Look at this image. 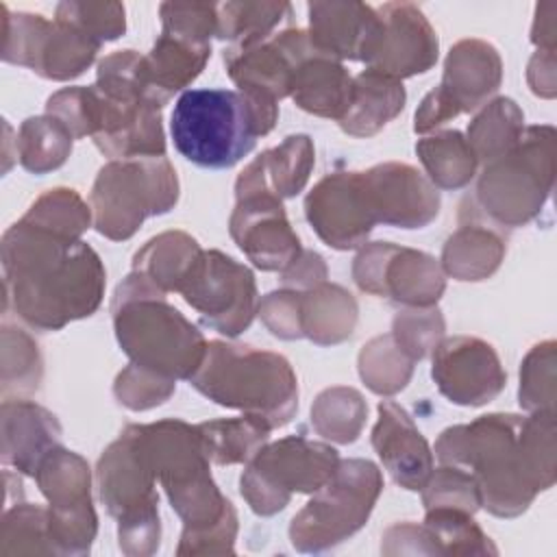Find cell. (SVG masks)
<instances>
[{
	"mask_svg": "<svg viewBox=\"0 0 557 557\" xmlns=\"http://www.w3.org/2000/svg\"><path fill=\"white\" fill-rule=\"evenodd\" d=\"M527 81L529 87L535 96L542 98H553L555 96V52L548 50H537L527 67Z\"/></svg>",
	"mask_w": 557,
	"mask_h": 557,
	"instance_id": "cell-54",
	"label": "cell"
},
{
	"mask_svg": "<svg viewBox=\"0 0 557 557\" xmlns=\"http://www.w3.org/2000/svg\"><path fill=\"white\" fill-rule=\"evenodd\" d=\"M2 270L4 309L37 331L89 318L102 302L107 272L98 252L26 220L2 237Z\"/></svg>",
	"mask_w": 557,
	"mask_h": 557,
	"instance_id": "cell-2",
	"label": "cell"
},
{
	"mask_svg": "<svg viewBox=\"0 0 557 557\" xmlns=\"http://www.w3.org/2000/svg\"><path fill=\"white\" fill-rule=\"evenodd\" d=\"M337 463L339 455L333 446L287 435L259 448L239 479V492L255 513L272 516L287 507L294 492H318Z\"/></svg>",
	"mask_w": 557,
	"mask_h": 557,
	"instance_id": "cell-11",
	"label": "cell"
},
{
	"mask_svg": "<svg viewBox=\"0 0 557 557\" xmlns=\"http://www.w3.org/2000/svg\"><path fill=\"white\" fill-rule=\"evenodd\" d=\"M176 387V381L163 376L154 370L141 368L137 363H128L113 383V394L120 405L133 411H146L157 405H163Z\"/></svg>",
	"mask_w": 557,
	"mask_h": 557,
	"instance_id": "cell-47",
	"label": "cell"
},
{
	"mask_svg": "<svg viewBox=\"0 0 557 557\" xmlns=\"http://www.w3.org/2000/svg\"><path fill=\"white\" fill-rule=\"evenodd\" d=\"M352 278L361 292L405 307H435L446 289L435 257L389 242L366 244L352 261Z\"/></svg>",
	"mask_w": 557,
	"mask_h": 557,
	"instance_id": "cell-15",
	"label": "cell"
},
{
	"mask_svg": "<svg viewBox=\"0 0 557 557\" xmlns=\"http://www.w3.org/2000/svg\"><path fill=\"white\" fill-rule=\"evenodd\" d=\"M357 302L352 294L335 283H320L300 292L302 337L320 346H333L348 339L357 324Z\"/></svg>",
	"mask_w": 557,
	"mask_h": 557,
	"instance_id": "cell-31",
	"label": "cell"
},
{
	"mask_svg": "<svg viewBox=\"0 0 557 557\" xmlns=\"http://www.w3.org/2000/svg\"><path fill=\"white\" fill-rule=\"evenodd\" d=\"M289 96L302 111L339 122L352 100V76L342 61L313 54L298 65Z\"/></svg>",
	"mask_w": 557,
	"mask_h": 557,
	"instance_id": "cell-28",
	"label": "cell"
},
{
	"mask_svg": "<svg viewBox=\"0 0 557 557\" xmlns=\"http://www.w3.org/2000/svg\"><path fill=\"white\" fill-rule=\"evenodd\" d=\"M461 215H468V222H461L446 239L442 270L457 281H483L498 270L507 244L494 226L476 220L470 211L461 209Z\"/></svg>",
	"mask_w": 557,
	"mask_h": 557,
	"instance_id": "cell-29",
	"label": "cell"
},
{
	"mask_svg": "<svg viewBox=\"0 0 557 557\" xmlns=\"http://www.w3.org/2000/svg\"><path fill=\"white\" fill-rule=\"evenodd\" d=\"M315 163L309 135H289L276 148L255 157L235 181V198L250 194H274L292 198L300 194Z\"/></svg>",
	"mask_w": 557,
	"mask_h": 557,
	"instance_id": "cell-24",
	"label": "cell"
},
{
	"mask_svg": "<svg viewBox=\"0 0 557 557\" xmlns=\"http://www.w3.org/2000/svg\"><path fill=\"white\" fill-rule=\"evenodd\" d=\"M211 44H196L163 33L152 50L144 54V72L148 83V102L163 109L170 98L185 89L207 65Z\"/></svg>",
	"mask_w": 557,
	"mask_h": 557,
	"instance_id": "cell-27",
	"label": "cell"
},
{
	"mask_svg": "<svg viewBox=\"0 0 557 557\" xmlns=\"http://www.w3.org/2000/svg\"><path fill=\"white\" fill-rule=\"evenodd\" d=\"M178 292L205 326L226 337L246 331L259 309L255 274L220 250H200Z\"/></svg>",
	"mask_w": 557,
	"mask_h": 557,
	"instance_id": "cell-14",
	"label": "cell"
},
{
	"mask_svg": "<svg viewBox=\"0 0 557 557\" xmlns=\"http://www.w3.org/2000/svg\"><path fill=\"white\" fill-rule=\"evenodd\" d=\"M54 20L70 22L91 37L113 41L126 30V13L120 2H59Z\"/></svg>",
	"mask_w": 557,
	"mask_h": 557,
	"instance_id": "cell-48",
	"label": "cell"
},
{
	"mask_svg": "<svg viewBox=\"0 0 557 557\" xmlns=\"http://www.w3.org/2000/svg\"><path fill=\"white\" fill-rule=\"evenodd\" d=\"M424 527L433 535L437 555H485L496 553L490 537L474 522L472 513L450 507L426 509Z\"/></svg>",
	"mask_w": 557,
	"mask_h": 557,
	"instance_id": "cell-41",
	"label": "cell"
},
{
	"mask_svg": "<svg viewBox=\"0 0 557 557\" xmlns=\"http://www.w3.org/2000/svg\"><path fill=\"white\" fill-rule=\"evenodd\" d=\"M420 492L424 509L450 507L474 513L481 507V492L476 479L459 466L442 463L440 468H433L429 481Z\"/></svg>",
	"mask_w": 557,
	"mask_h": 557,
	"instance_id": "cell-45",
	"label": "cell"
},
{
	"mask_svg": "<svg viewBox=\"0 0 557 557\" xmlns=\"http://www.w3.org/2000/svg\"><path fill=\"white\" fill-rule=\"evenodd\" d=\"M72 133L54 115L26 117L15 139L20 163L33 174H46L65 163L72 152Z\"/></svg>",
	"mask_w": 557,
	"mask_h": 557,
	"instance_id": "cell-37",
	"label": "cell"
},
{
	"mask_svg": "<svg viewBox=\"0 0 557 557\" xmlns=\"http://www.w3.org/2000/svg\"><path fill=\"white\" fill-rule=\"evenodd\" d=\"M61 444V424L54 413L24 398L2 400V461L22 474L35 476L41 459Z\"/></svg>",
	"mask_w": 557,
	"mask_h": 557,
	"instance_id": "cell-25",
	"label": "cell"
},
{
	"mask_svg": "<svg viewBox=\"0 0 557 557\" xmlns=\"http://www.w3.org/2000/svg\"><path fill=\"white\" fill-rule=\"evenodd\" d=\"M405 100L403 81L368 67L352 78V100L337 124L352 137H372L405 109Z\"/></svg>",
	"mask_w": 557,
	"mask_h": 557,
	"instance_id": "cell-30",
	"label": "cell"
},
{
	"mask_svg": "<svg viewBox=\"0 0 557 557\" xmlns=\"http://www.w3.org/2000/svg\"><path fill=\"white\" fill-rule=\"evenodd\" d=\"M33 479L48 498L50 540L54 553H89L98 518L91 505V474L87 461L59 444L41 459Z\"/></svg>",
	"mask_w": 557,
	"mask_h": 557,
	"instance_id": "cell-13",
	"label": "cell"
},
{
	"mask_svg": "<svg viewBox=\"0 0 557 557\" xmlns=\"http://www.w3.org/2000/svg\"><path fill=\"white\" fill-rule=\"evenodd\" d=\"M531 41L537 46V50L555 52V44H557V2L555 0L540 2L535 7Z\"/></svg>",
	"mask_w": 557,
	"mask_h": 557,
	"instance_id": "cell-55",
	"label": "cell"
},
{
	"mask_svg": "<svg viewBox=\"0 0 557 557\" xmlns=\"http://www.w3.org/2000/svg\"><path fill=\"white\" fill-rule=\"evenodd\" d=\"M426 178L440 189H461L476 174V157L459 131H442L416 144Z\"/></svg>",
	"mask_w": 557,
	"mask_h": 557,
	"instance_id": "cell-35",
	"label": "cell"
},
{
	"mask_svg": "<svg viewBox=\"0 0 557 557\" xmlns=\"http://www.w3.org/2000/svg\"><path fill=\"white\" fill-rule=\"evenodd\" d=\"M26 222L52 231L67 239H81V235L89 228L94 213L91 205H87L74 189L54 187L44 191L30 209L24 213Z\"/></svg>",
	"mask_w": 557,
	"mask_h": 557,
	"instance_id": "cell-40",
	"label": "cell"
},
{
	"mask_svg": "<svg viewBox=\"0 0 557 557\" xmlns=\"http://www.w3.org/2000/svg\"><path fill=\"white\" fill-rule=\"evenodd\" d=\"M209 400L285 426L298 409V381L289 361L270 350L213 339L189 379Z\"/></svg>",
	"mask_w": 557,
	"mask_h": 557,
	"instance_id": "cell-5",
	"label": "cell"
},
{
	"mask_svg": "<svg viewBox=\"0 0 557 557\" xmlns=\"http://www.w3.org/2000/svg\"><path fill=\"white\" fill-rule=\"evenodd\" d=\"M46 113L65 124L74 139L94 137L98 128V94L96 87H65L46 100Z\"/></svg>",
	"mask_w": 557,
	"mask_h": 557,
	"instance_id": "cell-50",
	"label": "cell"
},
{
	"mask_svg": "<svg viewBox=\"0 0 557 557\" xmlns=\"http://www.w3.org/2000/svg\"><path fill=\"white\" fill-rule=\"evenodd\" d=\"M200 250L198 242L185 231H165L135 252L133 270L144 272L165 294L178 292Z\"/></svg>",
	"mask_w": 557,
	"mask_h": 557,
	"instance_id": "cell-32",
	"label": "cell"
},
{
	"mask_svg": "<svg viewBox=\"0 0 557 557\" xmlns=\"http://www.w3.org/2000/svg\"><path fill=\"white\" fill-rule=\"evenodd\" d=\"M313 54H322L309 39L305 28H283L272 39L224 50V65L239 91H250L281 100L292 94L298 65Z\"/></svg>",
	"mask_w": 557,
	"mask_h": 557,
	"instance_id": "cell-19",
	"label": "cell"
},
{
	"mask_svg": "<svg viewBox=\"0 0 557 557\" xmlns=\"http://www.w3.org/2000/svg\"><path fill=\"white\" fill-rule=\"evenodd\" d=\"M500 81L503 61L498 50L483 39H461L446 57L440 87L453 98L461 113H468L485 104L500 87Z\"/></svg>",
	"mask_w": 557,
	"mask_h": 557,
	"instance_id": "cell-26",
	"label": "cell"
},
{
	"mask_svg": "<svg viewBox=\"0 0 557 557\" xmlns=\"http://www.w3.org/2000/svg\"><path fill=\"white\" fill-rule=\"evenodd\" d=\"M135 431L172 509L185 522L183 535L205 533L235 516L233 503L211 479L198 426L170 418L135 424Z\"/></svg>",
	"mask_w": 557,
	"mask_h": 557,
	"instance_id": "cell-6",
	"label": "cell"
},
{
	"mask_svg": "<svg viewBox=\"0 0 557 557\" xmlns=\"http://www.w3.org/2000/svg\"><path fill=\"white\" fill-rule=\"evenodd\" d=\"M305 213L318 237L335 250L363 246L379 224L363 172L326 174L307 194Z\"/></svg>",
	"mask_w": 557,
	"mask_h": 557,
	"instance_id": "cell-16",
	"label": "cell"
},
{
	"mask_svg": "<svg viewBox=\"0 0 557 557\" xmlns=\"http://www.w3.org/2000/svg\"><path fill=\"white\" fill-rule=\"evenodd\" d=\"M278 120V102L239 89H185L172 111L174 148L194 165L226 170L239 163Z\"/></svg>",
	"mask_w": 557,
	"mask_h": 557,
	"instance_id": "cell-3",
	"label": "cell"
},
{
	"mask_svg": "<svg viewBox=\"0 0 557 557\" xmlns=\"http://www.w3.org/2000/svg\"><path fill=\"white\" fill-rule=\"evenodd\" d=\"M257 313L272 335H276L281 339H300L302 337L300 292L289 289V287L270 292L263 296V300H259Z\"/></svg>",
	"mask_w": 557,
	"mask_h": 557,
	"instance_id": "cell-51",
	"label": "cell"
},
{
	"mask_svg": "<svg viewBox=\"0 0 557 557\" xmlns=\"http://www.w3.org/2000/svg\"><path fill=\"white\" fill-rule=\"evenodd\" d=\"M363 178L379 224L422 228L440 213L437 187L409 163H379Z\"/></svg>",
	"mask_w": 557,
	"mask_h": 557,
	"instance_id": "cell-21",
	"label": "cell"
},
{
	"mask_svg": "<svg viewBox=\"0 0 557 557\" xmlns=\"http://www.w3.org/2000/svg\"><path fill=\"white\" fill-rule=\"evenodd\" d=\"M524 131V113L511 98H494L468 126V144L476 161L490 163L509 152Z\"/></svg>",
	"mask_w": 557,
	"mask_h": 557,
	"instance_id": "cell-36",
	"label": "cell"
},
{
	"mask_svg": "<svg viewBox=\"0 0 557 557\" xmlns=\"http://www.w3.org/2000/svg\"><path fill=\"white\" fill-rule=\"evenodd\" d=\"M376 13L381 26L363 63L398 81L429 72L437 61L440 41L422 9L411 2H385Z\"/></svg>",
	"mask_w": 557,
	"mask_h": 557,
	"instance_id": "cell-17",
	"label": "cell"
},
{
	"mask_svg": "<svg viewBox=\"0 0 557 557\" xmlns=\"http://www.w3.org/2000/svg\"><path fill=\"white\" fill-rule=\"evenodd\" d=\"M392 335L413 361H420L442 342V311L437 307H407L396 313Z\"/></svg>",
	"mask_w": 557,
	"mask_h": 557,
	"instance_id": "cell-46",
	"label": "cell"
},
{
	"mask_svg": "<svg viewBox=\"0 0 557 557\" xmlns=\"http://www.w3.org/2000/svg\"><path fill=\"white\" fill-rule=\"evenodd\" d=\"M100 41L83 28L39 13H11L2 4V59L50 81L81 76L96 59Z\"/></svg>",
	"mask_w": 557,
	"mask_h": 557,
	"instance_id": "cell-12",
	"label": "cell"
},
{
	"mask_svg": "<svg viewBox=\"0 0 557 557\" xmlns=\"http://www.w3.org/2000/svg\"><path fill=\"white\" fill-rule=\"evenodd\" d=\"M326 281V263L324 259L313 250H302L283 272L281 283L283 287L307 292L320 283Z\"/></svg>",
	"mask_w": 557,
	"mask_h": 557,
	"instance_id": "cell-52",
	"label": "cell"
},
{
	"mask_svg": "<svg viewBox=\"0 0 557 557\" xmlns=\"http://www.w3.org/2000/svg\"><path fill=\"white\" fill-rule=\"evenodd\" d=\"M368 418V403L352 387H329L311 405L313 429L331 442L352 444Z\"/></svg>",
	"mask_w": 557,
	"mask_h": 557,
	"instance_id": "cell-38",
	"label": "cell"
},
{
	"mask_svg": "<svg viewBox=\"0 0 557 557\" xmlns=\"http://www.w3.org/2000/svg\"><path fill=\"white\" fill-rule=\"evenodd\" d=\"M309 39L337 61H363L376 33L379 13L363 2H309Z\"/></svg>",
	"mask_w": 557,
	"mask_h": 557,
	"instance_id": "cell-23",
	"label": "cell"
},
{
	"mask_svg": "<svg viewBox=\"0 0 557 557\" xmlns=\"http://www.w3.org/2000/svg\"><path fill=\"white\" fill-rule=\"evenodd\" d=\"M372 446L389 476L409 492H420L433 472V450L411 416L394 400H381Z\"/></svg>",
	"mask_w": 557,
	"mask_h": 557,
	"instance_id": "cell-22",
	"label": "cell"
},
{
	"mask_svg": "<svg viewBox=\"0 0 557 557\" xmlns=\"http://www.w3.org/2000/svg\"><path fill=\"white\" fill-rule=\"evenodd\" d=\"M209 461L218 466L248 463L268 442L272 426L257 416L220 418L196 424Z\"/></svg>",
	"mask_w": 557,
	"mask_h": 557,
	"instance_id": "cell-33",
	"label": "cell"
},
{
	"mask_svg": "<svg viewBox=\"0 0 557 557\" xmlns=\"http://www.w3.org/2000/svg\"><path fill=\"white\" fill-rule=\"evenodd\" d=\"M413 359L398 346L392 333L372 337L359 352V376L381 396H392L411 379Z\"/></svg>",
	"mask_w": 557,
	"mask_h": 557,
	"instance_id": "cell-39",
	"label": "cell"
},
{
	"mask_svg": "<svg viewBox=\"0 0 557 557\" xmlns=\"http://www.w3.org/2000/svg\"><path fill=\"white\" fill-rule=\"evenodd\" d=\"M294 17L289 2H224L218 4V39L248 48L274 37Z\"/></svg>",
	"mask_w": 557,
	"mask_h": 557,
	"instance_id": "cell-34",
	"label": "cell"
},
{
	"mask_svg": "<svg viewBox=\"0 0 557 557\" xmlns=\"http://www.w3.org/2000/svg\"><path fill=\"white\" fill-rule=\"evenodd\" d=\"M555 181V128L529 126L503 157L485 163L474 194L476 209L498 226L531 222L548 200Z\"/></svg>",
	"mask_w": 557,
	"mask_h": 557,
	"instance_id": "cell-7",
	"label": "cell"
},
{
	"mask_svg": "<svg viewBox=\"0 0 557 557\" xmlns=\"http://www.w3.org/2000/svg\"><path fill=\"white\" fill-rule=\"evenodd\" d=\"M228 233L252 265L265 272H283L302 252L285 207L274 194L237 198Z\"/></svg>",
	"mask_w": 557,
	"mask_h": 557,
	"instance_id": "cell-20",
	"label": "cell"
},
{
	"mask_svg": "<svg viewBox=\"0 0 557 557\" xmlns=\"http://www.w3.org/2000/svg\"><path fill=\"white\" fill-rule=\"evenodd\" d=\"M383 490V474L368 459H339L333 476L294 516L289 540L302 553L331 548L359 531Z\"/></svg>",
	"mask_w": 557,
	"mask_h": 557,
	"instance_id": "cell-10",
	"label": "cell"
},
{
	"mask_svg": "<svg viewBox=\"0 0 557 557\" xmlns=\"http://www.w3.org/2000/svg\"><path fill=\"white\" fill-rule=\"evenodd\" d=\"M431 376L437 389L461 407H481L494 400L507 383L494 346L468 335L446 337L433 348Z\"/></svg>",
	"mask_w": 557,
	"mask_h": 557,
	"instance_id": "cell-18",
	"label": "cell"
},
{
	"mask_svg": "<svg viewBox=\"0 0 557 557\" xmlns=\"http://www.w3.org/2000/svg\"><path fill=\"white\" fill-rule=\"evenodd\" d=\"M0 553L17 555V553H54L50 540V516L48 507L15 503L7 507L2 516L0 531Z\"/></svg>",
	"mask_w": 557,
	"mask_h": 557,
	"instance_id": "cell-43",
	"label": "cell"
},
{
	"mask_svg": "<svg viewBox=\"0 0 557 557\" xmlns=\"http://www.w3.org/2000/svg\"><path fill=\"white\" fill-rule=\"evenodd\" d=\"M44 361L37 342L20 326H2V394H28L39 387Z\"/></svg>",
	"mask_w": 557,
	"mask_h": 557,
	"instance_id": "cell-42",
	"label": "cell"
},
{
	"mask_svg": "<svg viewBox=\"0 0 557 557\" xmlns=\"http://www.w3.org/2000/svg\"><path fill=\"white\" fill-rule=\"evenodd\" d=\"M555 342L546 339L542 344H535L520 366V407L529 413L555 411Z\"/></svg>",
	"mask_w": 557,
	"mask_h": 557,
	"instance_id": "cell-44",
	"label": "cell"
},
{
	"mask_svg": "<svg viewBox=\"0 0 557 557\" xmlns=\"http://www.w3.org/2000/svg\"><path fill=\"white\" fill-rule=\"evenodd\" d=\"M555 411L479 416L444 429L435 442L440 463L466 468L476 479L481 507L498 518L520 516L555 483Z\"/></svg>",
	"mask_w": 557,
	"mask_h": 557,
	"instance_id": "cell-1",
	"label": "cell"
},
{
	"mask_svg": "<svg viewBox=\"0 0 557 557\" xmlns=\"http://www.w3.org/2000/svg\"><path fill=\"white\" fill-rule=\"evenodd\" d=\"M96 481L107 511L117 520L120 548L126 555H150L159 548V496L135 424L107 446L98 459Z\"/></svg>",
	"mask_w": 557,
	"mask_h": 557,
	"instance_id": "cell-8",
	"label": "cell"
},
{
	"mask_svg": "<svg viewBox=\"0 0 557 557\" xmlns=\"http://www.w3.org/2000/svg\"><path fill=\"white\" fill-rule=\"evenodd\" d=\"M120 348L141 368L170 379H191L207 355V339L176 307L165 302L144 272L133 270L111 300Z\"/></svg>",
	"mask_w": 557,
	"mask_h": 557,
	"instance_id": "cell-4",
	"label": "cell"
},
{
	"mask_svg": "<svg viewBox=\"0 0 557 557\" xmlns=\"http://www.w3.org/2000/svg\"><path fill=\"white\" fill-rule=\"evenodd\" d=\"M459 113L461 111L453 102V98L437 85L435 89H431L422 98V102H420V107L416 111V117H413V131L416 133H429V131L442 126L444 122L457 117Z\"/></svg>",
	"mask_w": 557,
	"mask_h": 557,
	"instance_id": "cell-53",
	"label": "cell"
},
{
	"mask_svg": "<svg viewBox=\"0 0 557 557\" xmlns=\"http://www.w3.org/2000/svg\"><path fill=\"white\" fill-rule=\"evenodd\" d=\"M176 200L178 178L165 154L109 161L89 194L94 226L113 242L133 237L146 218L168 213Z\"/></svg>",
	"mask_w": 557,
	"mask_h": 557,
	"instance_id": "cell-9",
	"label": "cell"
},
{
	"mask_svg": "<svg viewBox=\"0 0 557 557\" xmlns=\"http://www.w3.org/2000/svg\"><path fill=\"white\" fill-rule=\"evenodd\" d=\"M161 30L196 44H211L218 35V4L213 2H163L159 7Z\"/></svg>",
	"mask_w": 557,
	"mask_h": 557,
	"instance_id": "cell-49",
	"label": "cell"
}]
</instances>
